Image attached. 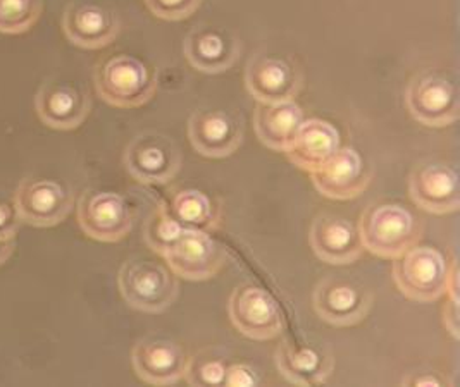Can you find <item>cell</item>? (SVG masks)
Masks as SVG:
<instances>
[{
  "mask_svg": "<svg viewBox=\"0 0 460 387\" xmlns=\"http://www.w3.org/2000/svg\"><path fill=\"white\" fill-rule=\"evenodd\" d=\"M443 324L456 339L459 338V300H448L443 306Z\"/></svg>",
  "mask_w": 460,
  "mask_h": 387,
  "instance_id": "cell-32",
  "label": "cell"
},
{
  "mask_svg": "<svg viewBox=\"0 0 460 387\" xmlns=\"http://www.w3.org/2000/svg\"><path fill=\"white\" fill-rule=\"evenodd\" d=\"M304 112L296 103H259L253 114V128L259 140L276 152H285L293 142Z\"/></svg>",
  "mask_w": 460,
  "mask_h": 387,
  "instance_id": "cell-23",
  "label": "cell"
},
{
  "mask_svg": "<svg viewBox=\"0 0 460 387\" xmlns=\"http://www.w3.org/2000/svg\"><path fill=\"white\" fill-rule=\"evenodd\" d=\"M126 171L140 183L166 184L181 167V152L166 135L146 131L135 136L125 150Z\"/></svg>",
  "mask_w": 460,
  "mask_h": 387,
  "instance_id": "cell-8",
  "label": "cell"
},
{
  "mask_svg": "<svg viewBox=\"0 0 460 387\" xmlns=\"http://www.w3.org/2000/svg\"><path fill=\"white\" fill-rule=\"evenodd\" d=\"M279 374L295 386H317L326 383L335 368L333 355L323 347L283 339L274 353Z\"/></svg>",
  "mask_w": 460,
  "mask_h": 387,
  "instance_id": "cell-20",
  "label": "cell"
},
{
  "mask_svg": "<svg viewBox=\"0 0 460 387\" xmlns=\"http://www.w3.org/2000/svg\"><path fill=\"white\" fill-rule=\"evenodd\" d=\"M14 204L22 223L35 227H52L61 224L69 215L75 197L64 184L28 176L14 193Z\"/></svg>",
  "mask_w": 460,
  "mask_h": 387,
  "instance_id": "cell-10",
  "label": "cell"
},
{
  "mask_svg": "<svg viewBox=\"0 0 460 387\" xmlns=\"http://www.w3.org/2000/svg\"><path fill=\"white\" fill-rule=\"evenodd\" d=\"M64 35L82 48H102L116 40L121 30L118 14L90 2H73L63 16Z\"/></svg>",
  "mask_w": 460,
  "mask_h": 387,
  "instance_id": "cell-19",
  "label": "cell"
},
{
  "mask_svg": "<svg viewBox=\"0 0 460 387\" xmlns=\"http://www.w3.org/2000/svg\"><path fill=\"white\" fill-rule=\"evenodd\" d=\"M126 303L146 313H161L174 303L178 281L164 265L135 257L126 260L118 276Z\"/></svg>",
  "mask_w": 460,
  "mask_h": 387,
  "instance_id": "cell-4",
  "label": "cell"
},
{
  "mask_svg": "<svg viewBox=\"0 0 460 387\" xmlns=\"http://www.w3.org/2000/svg\"><path fill=\"white\" fill-rule=\"evenodd\" d=\"M412 202L431 214H450L460 205L457 172L443 163H422L409 178Z\"/></svg>",
  "mask_w": 460,
  "mask_h": 387,
  "instance_id": "cell-18",
  "label": "cell"
},
{
  "mask_svg": "<svg viewBox=\"0 0 460 387\" xmlns=\"http://www.w3.org/2000/svg\"><path fill=\"white\" fill-rule=\"evenodd\" d=\"M14 248H16V238L0 234V265L7 262V259L14 253Z\"/></svg>",
  "mask_w": 460,
  "mask_h": 387,
  "instance_id": "cell-33",
  "label": "cell"
},
{
  "mask_svg": "<svg viewBox=\"0 0 460 387\" xmlns=\"http://www.w3.org/2000/svg\"><path fill=\"white\" fill-rule=\"evenodd\" d=\"M193 148L210 159L234 154L243 142V119L225 109H197L189 121Z\"/></svg>",
  "mask_w": 460,
  "mask_h": 387,
  "instance_id": "cell-13",
  "label": "cell"
},
{
  "mask_svg": "<svg viewBox=\"0 0 460 387\" xmlns=\"http://www.w3.org/2000/svg\"><path fill=\"white\" fill-rule=\"evenodd\" d=\"M78 224L92 240L116 243L133 227V217L125 198L112 191L88 189L78 200Z\"/></svg>",
  "mask_w": 460,
  "mask_h": 387,
  "instance_id": "cell-9",
  "label": "cell"
},
{
  "mask_svg": "<svg viewBox=\"0 0 460 387\" xmlns=\"http://www.w3.org/2000/svg\"><path fill=\"white\" fill-rule=\"evenodd\" d=\"M313 174L315 189L332 200L357 198L373 180V169L354 148H338L335 155Z\"/></svg>",
  "mask_w": 460,
  "mask_h": 387,
  "instance_id": "cell-16",
  "label": "cell"
},
{
  "mask_svg": "<svg viewBox=\"0 0 460 387\" xmlns=\"http://www.w3.org/2000/svg\"><path fill=\"white\" fill-rule=\"evenodd\" d=\"M185 57L191 67L217 75L230 69L242 54V40L228 28L199 24L191 28L185 43Z\"/></svg>",
  "mask_w": 460,
  "mask_h": 387,
  "instance_id": "cell-17",
  "label": "cell"
},
{
  "mask_svg": "<svg viewBox=\"0 0 460 387\" xmlns=\"http://www.w3.org/2000/svg\"><path fill=\"white\" fill-rule=\"evenodd\" d=\"M20 227H22V217L18 214L14 198L0 191V234L16 238Z\"/></svg>",
  "mask_w": 460,
  "mask_h": 387,
  "instance_id": "cell-29",
  "label": "cell"
},
{
  "mask_svg": "<svg viewBox=\"0 0 460 387\" xmlns=\"http://www.w3.org/2000/svg\"><path fill=\"white\" fill-rule=\"evenodd\" d=\"M189 358L183 347L157 336L140 339L131 351V364L137 375L154 386H171L181 381Z\"/></svg>",
  "mask_w": 460,
  "mask_h": 387,
  "instance_id": "cell-15",
  "label": "cell"
},
{
  "mask_svg": "<svg viewBox=\"0 0 460 387\" xmlns=\"http://www.w3.org/2000/svg\"><path fill=\"white\" fill-rule=\"evenodd\" d=\"M172 274L187 281H206L226 264V248L212 240L209 233L185 229L164 255Z\"/></svg>",
  "mask_w": 460,
  "mask_h": 387,
  "instance_id": "cell-12",
  "label": "cell"
},
{
  "mask_svg": "<svg viewBox=\"0 0 460 387\" xmlns=\"http://www.w3.org/2000/svg\"><path fill=\"white\" fill-rule=\"evenodd\" d=\"M405 386H450V379L437 372V370H426V372H412L403 379Z\"/></svg>",
  "mask_w": 460,
  "mask_h": 387,
  "instance_id": "cell-31",
  "label": "cell"
},
{
  "mask_svg": "<svg viewBox=\"0 0 460 387\" xmlns=\"http://www.w3.org/2000/svg\"><path fill=\"white\" fill-rule=\"evenodd\" d=\"M42 0H0V33L20 35L40 20Z\"/></svg>",
  "mask_w": 460,
  "mask_h": 387,
  "instance_id": "cell-27",
  "label": "cell"
},
{
  "mask_svg": "<svg viewBox=\"0 0 460 387\" xmlns=\"http://www.w3.org/2000/svg\"><path fill=\"white\" fill-rule=\"evenodd\" d=\"M150 13L161 20L181 21L190 18L202 0H146Z\"/></svg>",
  "mask_w": 460,
  "mask_h": 387,
  "instance_id": "cell-28",
  "label": "cell"
},
{
  "mask_svg": "<svg viewBox=\"0 0 460 387\" xmlns=\"http://www.w3.org/2000/svg\"><path fill=\"white\" fill-rule=\"evenodd\" d=\"M168 208L171 215L185 229L210 233L221 223V208L208 193L193 188L172 191Z\"/></svg>",
  "mask_w": 460,
  "mask_h": 387,
  "instance_id": "cell-24",
  "label": "cell"
},
{
  "mask_svg": "<svg viewBox=\"0 0 460 387\" xmlns=\"http://www.w3.org/2000/svg\"><path fill=\"white\" fill-rule=\"evenodd\" d=\"M340 148V133L333 124L309 119L300 124L293 142L285 150L290 163L302 171L314 172L328 163Z\"/></svg>",
  "mask_w": 460,
  "mask_h": 387,
  "instance_id": "cell-22",
  "label": "cell"
},
{
  "mask_svg": "<svg viewBox=\"0 0 460 387\" xmlns=\"http://www.w3.org/2000/svg\"><path fill=\"white\" fill-rule=\"evenodd\" d=\"M315 313L336 327L356 326L366 319L373 305V295L367 287L343 277H326L314 289Z\"/></svg>",
  "mask_w": 460,
  "mask_h": 387,
  "instance_id": "cell-11",
  "label": "cell"
},
{
  "mask_svg": "<svg viewBox=\"0 0 460 387\" xmlns=\"http://www.w3.org/2000/svg\"><path fill=\"white\" fill-rule=\"evenodd\" d=\"M37 116L52 129H75L90 114L88 92L76 83L47 80L35 95Z\"/></svg>",
  "mask_w": 460,
  "mask_h": 387,
  "instance_id": "cell-14",
  "label": "cell"
},
{
  "mask_svg": "<svg viewBox=\"0 0 460 387\" xmlns=\"http://www.w3.org/2000/svg\"><path fill=\"white\" fill-rule=\"evenodd\" d=\"M245 83L249 93L259 102H288L302 90L304 73L290 56L261 50L247 64Z\"/></svg>",
  "mask_w": 460,
  "mask_h": 387,
  "instance_id": "cell-7",
  "label": "cell"
},
{
  "mask_svg": "<svg viewBox=\"0 0 460 387\" xmlns=\"http://www.w3.org/2000/svg\"><path fill=\"white\" fill-rule=\"evenodd\" d=\"M259 384H261V374L255 368L247 364H234V365H228L223 386L249 387L259 386Z\"/></svg>",
  "mask_w": 460,
  "mask_h": 387,
  "instance_id": "cell-30",
  "label": "cell"
},
{
  "mask_svg": "<svg viewBox=\"0 0 460 387\" xmlns=\"http://www.w3.org/2000/svg\"><path fill=\"white\" fill-rule=\"evenodd\" d=\"M450 268L438 250L412 246L394 264V281L400 293L418 303H433L447 293Z\"/></svg>",
  "mask_w": 460,
  "mask_h": 387,
  "instance_id": "cell-5",
  "label": "cell"
},
{
  "mask_svg": "<svg viewBox=\"0 0 460 387\" xmlns=\"http://www.w3.org/2000/svg\"><path fill=\"white\" fill-rule=\"evenodd\" d=\"M228 313L234 329L255 341L274 339L285 330L281 306L270 291L253 283L236 286L233 289Z\"/></svg>",
  "mask_w": 460,
  "mask_h": 387,
  "instance_id": "cell-6",
  "label": "cell"
},
{
  "mask_svg": "<svg viewBox=\"0 0 460 387\" xmlns=\"http://www.w3.org/2000/svg\"><path fill=\"white\" fill-rule=\"evenodd\" d=\"M93 83L99 97L119 109L140 107L157 92L154 71L128 54L109 56L99 62L93 71Z\"/></svg>",
  "mask_w": 460,
  "mask_h": 387,
  "instance_id": "cell-2",
  "label": "cell"
},
{
  "mask_svg": "<svg viewBox=\"0 0 460 387\" xmlns=\"http://www.w3.org/2000/svg\"><path fill=\"white\" fill-rule=\"evenodd\" d=\"M362 246L381 259H397L419 243L424 225L398 204L369 205L358 221Z\"/></svg>",
  "mask_w": 460,
  "mask_h": 387,
  "instance_id": "cell-1",
  "label": "cell"
},
{
  "mask_svg": "<svg viewBox=\"0 0 460 387\" xmlns=\"http://www.w3.org/2000/svg\"><path fill=\"white\" fill-rule=\"evenodd\" d=\"M228 364L214 349H204L190 356L183 379L190 386H223Z\"/></svg>",
  "mask_w": 460,
  "mask_h": 387,
  "instance_id": "cell-26",
  "label": "cell"
},
{
  "mask_svg": "<svg viewBox=\"0 0 460 387\" xmlns=\"http://www.w3.org/2000/svg\"><path fill=\"white\" fill-rule=\"evenodd\" d=\"M309 243L317 259L332 265L352 264L364 251L356 225L343 215L328 212L315 215L309 231Z\"/></svg>",
  "mask_w": 460,
  "mask_h": 387,
  "instance_id": "cell-21",
  "label": "cell"
},
{
  "mask_svg": "<svg viewBox=\"0 0 460 387\" xmlns=\"http://www.w3.org/2000/svg\"><path fill=\"white\" fill-rule=\"evenodd\" d=\"M183 231L185 227L171 215L168 204L159 202L144 223V242L154 253L164 257Z\"/></svg>",
  "mask_w": 460,
  "mask_h": 387,
  "instance_id": "cell-25",
  "label": "cell"
},
{
  "mask_svg": "<svg viewBox=\"0 0 460 387\" xmlns=\"http://www.w3.org/2000/svg\"><path fill=\"white\" fill-rule=\"evenodd\" d=\"M405 103L412 118L429 128H445L459 119L456 78L441 69H422L407 86Z\"/></svg>",
  "mask_w": 460,
  "mask_h": 387,
  "instance_id": "cell-3",
  "label": "cell"
}]
</instances>
